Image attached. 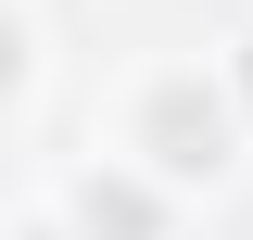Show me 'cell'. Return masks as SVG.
Masks as SVG:
<instances>
[{
    "label": "cell",
    "mask_w": 253,
    "mask_h": 240,
    "mask_svg": "<svg viewBox=\"0 0 253 240\" xmlns=\"http://www.w3.org/2000/svg\"><path fill=\"white\" fill-rule=\"evenodd\" d=\"M253 114L241 89H228V63H139L114 101V152L139 164V177H165L190 202V190H228V164H241Z\"/></svg>",
    "instance_id": "1"
},
{
    "label": "cell",
    "mask_w": 253,
    "mask_h": 240,
    "mask_svg": "<svg viewBox=\"0 0 253 240\" xmlns=\"http://www.w3.org/2000/svg\"><path fill=\"white\" fill-rule=\"evenodd\" d=\"M63 228L76 240H177V190L139 177L126 152H89V164L63 177Z\"/></svg>",
    "instance_id": "2"
},
{
    "label": "cell",
    "mask_w": 253,
    "mask_h": 240,
    "mask_svg": "<svg viewBox=\"0 0 253 240\" xmlns=\"http://www.w3.org/2000/svg\"><path fill=\"white\" fill-rule=\"evenodd\" d=\"M228 89H241V114H253V26L228 38Z\"/></svg>",
    "instance_id": "3"
}]
</instances>
